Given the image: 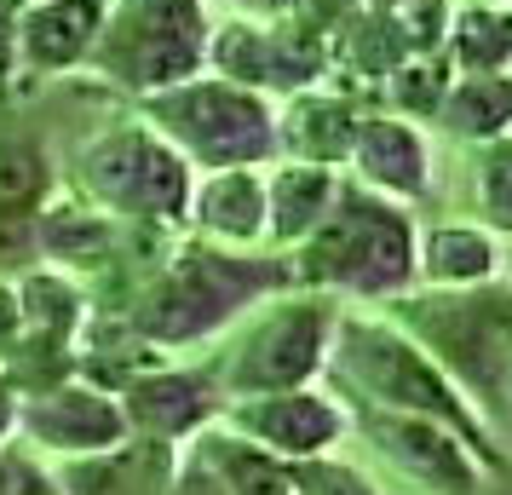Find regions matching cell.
Returning a JSON list of instances; mask_svg holds the SVG:
<instances>
[{
    "instance_id": "6da1fadb",
    "label": "cell",
    "mask_w": 512,
    "mask_h": 495,
    "mask_svg": "<svg viewBox=\"0 0 512 495\" xmlns=\"http://www.w3.org/2000/svg\"><path fill=\"white\" fill-rule=\"evenodd\" d=\"M340 392V403L357 409H397V415H426L443 421L449 432H461V444L484 461V472H507V455L489 438V421L478 415V403L461 380L426 352V340L409 329H397L386 317H357L340 311L334 317V340H328V369Z\"/></svg>"
},
{
    "instance_id": "7a4b0ae2",
    "label": "cell",
    "mask_w": 512,
    "mask_h": 495,
    "mask_svg": "<svg viewBox=\"0 0 512 495\" xmlns=\"http://www.w3.org/2000/svg\"><path fill=\"white\" fill-rule=\"evenodd\" d=\"M288 283H294V265L282 260H259L242 248H185L133 294L127 323L144 346L173 352V346H196L219 334L236 311L271 300Z\"/></svg>"
},
{
    "instance_id": "3957f363",
    "label": "cell",
    "mask_w": 512,
    "mask_h": 495,
    "mask_svg": "<svg viewBox=\"0 0 512 495\" xmlns=\"http://www.w3.org/2000/svg\"><path fill=\"white\" fill-rule=\"evenodd\" d=\"M294 283L351 294V300H403L415 288V225L409 213L369 185H340L323 225L300 242Z\"/></svg>"
},
{
    "instance_id": "277c9868",
    "label": "cell",
    "mask_w": 512,
    "mask_h": 495,
    "mask_svg": "<svg viewBox=\"0 0 512 495\" xmlns=\"http://www.w3.org/2000/svg\"><path fill=\"white\" fill-rule=\"evenodd\" d=\"M334 294H282L259 311L248 329L231 340V352L213 363V386L231 398H259V392H288V386H317L328 369V340H334Z\"/></svg>"
},
{
    "instance_id": "5b68a950",
    "label": "cell",
    "mask_w": 512,
    "mask_h": 495,
    "mask_svg": "<svg viewBox=\"0 0 512 495\" xmlns=\"http://www.w3.org/2000/svg\"><path fill=\"white\" fill-rule=\"evenodd\" d=\"M156 121L179 139V156L202 167H259L277 156L271 104L236 81H179L156 98Z\"/></svg>"
},
{
    "instance_id": "8992f818",
    "label": "cell",
    "mask_w": 512,
    "mask_h": 495,
    "mask_svg": "<svg viewBox=\"0 0 512 495\" xmlns=\"http://www.w3.org/2000/svg\"><path fill=\"white\" fill-rule=\"evenodd\" d=\"M81 179L93 185V196L104 208L150 219V225H179L190 213V162L173 144L150 139V133H116V139H98L87 150Z\"/></svg>"
},
{
    "instance_id": "52a82bcc",
    "label": "cell",
    "mask_w": 512,
    "mask_h": 495,
    "mask_svg": "<svg viewBox=\"0 0 512 495\" xmlns=\"http://www.w3.org/2000/svg\"><path fill=\"white\" fill-rule=\"evenodd\" d=\"M18 438L29 455H47V461H116L133 449L121 398L87 375L29 392L18 409Z\"/></svg>"
},
{
    "instance_id": "ba28073f",
    "label": "cell",
    "mask_w": 512,
    "mask_h": 495,
    "mask_svg": "<svg viewBox=\"0 0 512 495\" xmlns=\"http://www.w3.org/2000/svg\"><path fill=\"white\" fill-rule=\"evenodd\" d=\"M208 58V24L196 0H127L110 29V64L133 87H179Z\"/></svg>"
},
{
    "instance_id": "9c48e42d",
    "label": "cell",
    "mask_w": 512,
    "mask_h": 495,
    "mask_svg": "<svg viewBox=\"0 0 512 495\" xmlns=\"http://www.w3.org/2000/svg\"><path fill=\"white\" fill-rule=\"evenodd\" d=\"M351 409V426L369 438V449L420 490L432 495H472L484 484V461L461 444V432H449L443 421L426 415H397V409Z\"/></svg>"
},
{
    "instance_id": "30bf717a",
    "label": "cell",
    "mask_w": 512,
    "mask_h": 495,
    "mask_svg": "<svg viewBox=\"0 0 512 495\" xmlns=\"http://www.w3.org/2000/svg\"><path fill=\"white\" fill-rule=\"evenodd\" d=\"M219 421L242 432L248 444L271 449L277 461H317L334 455L351 432V409L334 392L317 386H288V392H259V398H231Z\"/></svg>"
},
{
    "instance_id": "8fae6325",
    "label": "cell",
    "mask_w": 512,
    "mask_h": 495,
    "mask_svg": "<svg viewBox=\"0 0 512 495\" xmlns=\"http://www.w3.org/2000/svg\"><path fill=\"white\" fill-rule=\"evenodd\" d=\"M116 398H121V415H127L133 444H150V449L190 444L225 409V392L213 386L208 369H162V363L139 369Z\"/></svg>"
},
{
    "instance_id": "7c38bea8",
    "label": "cell",
    "mask_w": 512,
    "mask_h": 495,
    "mask_svg": "<svg viewBox=\"0 0 512 495\" xmlns=\"http://www.w3.org/2000/svg\"><path fill=\"white\" fill-rule=\"evenodd\" d=\"M346 162L357 167V185H369L386 202H420L432 190V150L409 127V116L357 121V139H351Z\"/></svg>"
},
{
    "instance_id": "4fadbf2b",
    "label": "cell",
    "mask_w": 512,
    "mask_h": 495,
    "mask_svg": "<svg viewBox=\"0 0 512 495\" xmlns=\"http://www.w3.org/2000/svg\"><path fill=\"white\" fill-rule=\"evenodd\" d=\"M185 449H190L185 472L208 478L219 495H294V461H277L271 449L248 444L225 421L202 426Z\"/></svg>"
},
{
    "instance_id": "5bb4252c",
    "label": "cell",
    "mask_w": 512,
    "mask_h": 495,
    "mask_svg": "<svg viewBox=\"0 0 512 495\" xmlns=\"http://www.w3.org/2000/svg\"><path fill=\"white\" fill-rule=\"evenodd\" d=\"M190 219L219 248H254L265 236V179L254 167H213L190 190Z\"/></svg>"
},
{
    "instance_id": "9a60e30c",
    "label": "cell",
    "mask_w": 512,
    "mask_h": 495,
    "mask_svg": "<svg viewBox=\"0 0 512 495\" xmlns=\"http://www.w3.org/2000/svg\"><path fill=\"white\" fill-rule=\"evenodd\" d=\"M495 277H501V248L489 225H432L426 236H415V283L466 294Z\"/></svg>"
},
{
    "instance_id": "2e32d148",
    "label": "cell",
    "mask_w": 512,
    "mask_h": 495,
    "mask_svg": "<svg viewBox=\"0 0 512 495\" xmlns=\"http://www.w3.org/2000/svg\"><path fill=\"white\" fill-rule=\"evenodd\" d=\"M334 167H311V162H282L265 179V236L277 248H300L305 236L323 225V213L334 208Z\"/></svg>"
},
{
    "instance_id": "e0dca14e",
    "label": "cell",
    "mask_w": 512,
    "mask_h": 495,
    "mask_svg": "<svg viewBox=\"0 0 512 495\" xmlns=\"http://www.w3.org/2000/svg\"><path fill=\"white\" fill-rule=\"evenodd\" d=\"M357 139V110L334 93H300L277 121V150H288V162L334 167L351 156Z\"/></svg>"
},
{
    "instance_id": "ac0fdd59",
    "label": "cell",
    "mask_w": 512,
    "mask_h": 495,
    "mask_svg": "<svg viewBox=\"0 0 512 495\" xmlns=\"http://www.w3.org/2000/svg\"><path fill=\"white\" fill-rule=\"evenodd\" d=\"M432 121H443L466 144H489V139H501V133H512V70L455 75Z\"/></svg>"
},
{
    "instance_id": "d6986e66",
    "label": "cell",
    "mask_w": 512,
    "mask_h": 495,
    "mask_svg": "<svg viewBox=\"0 0 512 495\" xmlns=\"http://www.w3.org/2000/svg\"><path fill=\"white\" fill-rule=\"evenodd\" d=\"M449 64L461 75H484V70H512V6H478L466 0L449 24Z\"/></svg>"
},
{
    "instance_id": "ffe728a7",
    "label": "cell",
    "mask_w": 512,
    "mask_h": 495,
    "mask_svg": "<svg viewBox=\"0 0 512 495\" xmlns=\"http://www.w3.org/2000/svg\"><path fill=\"white\" fill-rule=\"evenodd\" d=\"M93 29H98L93 0H52L24 24V47L41 70H64L93 47Z\"/></svg>"
},
{
    "instance_id": "44dd1931",
    "label": "cell",
    "mask_w": 512,
    "mask_h": 495,
    "mask_svg": "<svg viewBox=\"0 0 512 495\" xmlns=\"http://www.w3.org/2000/svg\"><path fill=\"white\" fill-rule=\"evenodd\" d=\"M18 306H24V334L64 340V346H75V334L87 323V300L64 271H29L18 283Z\"/></svg>"
},
{
    "instance_id": "7402d4cb",
    "label": "cell",
    "mask_w": 512,
    "mask_h": 495,
    "mask_svg": "<svg viewBox=\"0 0 512 495\" xmlns=\"http://www.w3.org/2000/svg\"><path fill=\"white\" fill-rule=\"evenodd\" d=\"M110 248H116V225H110L104 213H87V208L41 213V254H47L52 265H81V271H93V265L110 260Z\"/></svg>"
},
{
    "instance_id": "603a6c76",
    "label": "cell",
    "mask_w": 512,
    "mask_h": 495,
    "mask_svg": "<svg viewBox=\"0 0 512 495\" xmlns=\"http://www.w3.org/2000/svg\"><path fill=\"white\" fill-rule=\"evenodd\" d=\"M346 41H340V58H346L357 75H386L409 58V41H403V29H397L392 12H374L369 6V18H346V29H340Z\"/></svg>"
},
{
    "instance_id": "cb8c5ba5",
    "label": "cell",
    "mask_w": 512,
    "mask_h": 495,
    "mask_svg": "<svg viewBox=\"0 0 512 495\" xmlns=\"http://www.w3.org/2000/svg\"><path fill=\"white\" fill-rule=\"evenodd\" d=\"M472 202H478V225L512 236V133L478 144V167H472Z\"/></svg>"
},
{
    "instance_id": "d4e9b609",
    "label": "cell",
    "mask_w": 512,
    "mask_h": 495,
    "mask_svg": "<svg viewBox=\"0 0 512 495\" xmlns=\"http://www.w3.org/2000/svg\"><path fill=\"white\" fill-rule=\"evenodd\" d=\"M47 190V156L24 139H0V213H29Z\"/></svg>"
},
{
    "instance_id": "484cf974",
    "label": "cell",
    "mask_w": 512,
    "mask_h": 495,
    "mask_svg": "<svg viewBox=\"0 0 512 495\" xmlns=\"http://www.w3.org/2000/svg\"><path fill=\"white\" fill-rule=\"evenodd\" d=\"M386 93H392V110L397 116H438L443 93H449V75H443V64H432V58H403L392 75H386Z\"/></svg>"
},
{
    "instance_id": "4316f807",
    "label": "cell",
    "mask_w": 512,
    "mask_h": 495,
    "mask_svg": "<svg viewBox=\"0 0 512 495\" xmlns=\"http://www.w3.org/2000/svg\"><path fill=\"white\" fill-rule=\"evenodd\" d=\"M392 18L415 58H438L449 41V24H455V0H403Z\"/></svg>"
},
{
    "instance_id": "83f0119b",
    "label": "cell",
    "mask_w": 512,
    "mask_h": 495,
    "mask_svg": "<svg viewBox=\"0 0 512 495\" xmlns=\"http://www.w3.org/2000/svg\"><path fill=\"white\" fill-rule=\"evenodd\" d=\"M294 495H374V484L346 461L317 455V461H294Z\"/></svg>"
},
{
    "instance_id": "f1b7e54d",
    "label": "cell",
    "mask_w": 512,
    "mask_h": 495,
    "mask_svg": "<svg viewBox=\"0 0 512 495\" xmlns=\"http://www.w3.org/2000/svg\"><path fill=\"white\" fill-rule=\"evenodd\" d=\"M6 495H70V490H64V478H58L41 455L12 449V484H6Z\"/></svg>"
},
{
    "instance_id": "f546056e",
    "label": "cell",
    "mask_w": 512,
    "mask_h": 495,
    "mask_svg": "<svg viewBox=\"0 0 512 495\" xmlns=\"http://www.w3.org/2000/svg\"><path fill=\"white\" fill-rule=\"evenodd\" d=\"M18 340H24V306H18V288L0 283V369L18 352Z\"/></svg>"
},
{
    "instance_id": "4dcf8cb0",
    "label": "cell",
    "mask_w": 512,
    "mask_h": 495,
    "mask_svg": "<svg viewBox=\"0 0 512 495\" xmlns=\"http://www.w3.org/2000/svg\"><path fill=\"white\" fill-rule=\"evenodd\" d=\"M18 409H24V392L0 369V449H12V438H18Z\"/></svg>"
},
{
    "instance_id": "1f68e13d",
    "label": "cell",
    "mask_w": 512,
    "mask_h": 495,
    "mask_svg": "<svg viewBox=\"0 0 512 495\" xmlns=\"http://www.w3.org/2000/svg\"><path fill=\"white\" fill-rule=\"evenodd\" d=\"M6 484H12V449H0V495H6Z\"/></svg>"
},
{
    "instance_id": "d6a6232c",
    "label": "cell",
    "mask_w": 512,
    "mask_h": 495,
    "mask_svg": "<svg viewBox=\"0 0 512 495\" xmlns=\"http://www.w3.org/2000/svg\"><path fill=\"white\" fill-rule=\"evenodd\" d=\"M374 12H397V6H403V0H369Z\"/></svg>"
},
{
    "instance_id": "836d02e7",
    "label": "cell",
    "mask_w": 512,
    "mask_h": 495,
    "mask_svg": "<svg viewBox=\"0 0 512 495\" xmlns=\"http://www.w3.org/2000/svg\"><path fill=\"white\" fill-rule=\"evenodd\" d=\"M248 6H259V0H248Z\"/></svg>"
}]
</instances>
